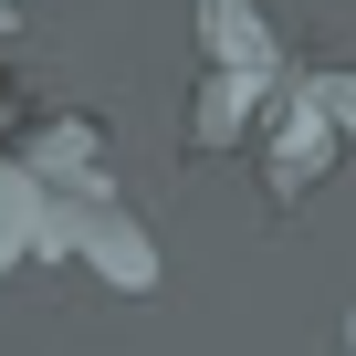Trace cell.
I'll list each match as a JSON object with an SVG mask.
<instances>
[{"mask_svg": "<svg viewBox=\"0 0 356 356\" xmlns=\"http://www.w3.org/2000/svg\"><path fill=\"white\" fill-rule=\"evenodd\" d=\"M325 157H335V115L314 105V84H293L283 95V136H273V200H304L325 178Z\"/></svg>", "mask_w": 356, "mask_h": 356, "instance_id": "6da1fadb", "label": "cell"}, {"mask_svg": "<svg viewBox=\"0 0 356 356\" xmlns=\"http://www.w3.org/2000/svg\"><path fill=\"white\" fill-rule=\"evenodd\" d=\"M200 32H210V74H252V84H273V32L252 22V0H200Z\"/></svg>", "mask_w": 356, "mask_h": 356, "instance_id": "7a4b0ae2", "label": "cell"}, {"mask_svg": "<svg viewBox=\"0 0 356 356\" xmlns=\"http://www.w3.org/2000/svg\"><path fill=\"white\" fill-rule=\"evenodd\" d=\"M314 84V105L335 115V136H356V74H304Z\"/></svg>", "mask_w": 356, "mask_h": 356, "instance_id": "3957f363", "label": "cell"}]
</instances>
